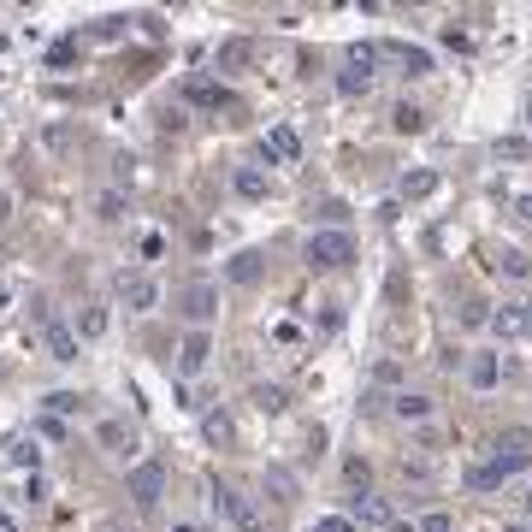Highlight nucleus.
Returning <instances> with one entry per match:
<instances>
[{
	"mask_svg": "<svg viewBox=\"0 0 532 532\" xmlns=\"http://www.w3.org/2000/svg\"><path fill=\"white\" fill-rule=\"evenodd\" d=\"M302 261H308V266H320V272H343V266L355 261V237H349L343 225L308 231V243H302Z\"/></svg>",
	"mask_w": 532,
	"mask_h": 532,
	"instance_id": "f257e3e1",
	"label": "nucleus"
},
{
	"mask_svg": "<svg viewBox=\"0 0 532 532\" xmlns=\"http://www.w3.org/2000/svg\"><path fill=\"white\" fill-rule=\"evenodd\" d=\"M178 314L190 320V332H207V326L219 320V284H207V278L184 284V290H178Z\"/></svg>",
	"mask_w": 532,
	"mask_h": 532,
	"instance_id": "f03ea898",
	"label": "nucleus"
},
{
	"mask_svg": "<svg viewBox=\"0 0 532 532\" xmlns=\"http://www.w3.org/2000/svg\"><path fill=\"white\" fill-rule=\"evenodd\" d=\"M125 497H131L136 509H154L160 497H166V467L160 462H136L125 473Z\"/></svg>",
	"mask_w": 532,
	"mask_h": 532,
	"instance_id": "7ed1b4c3",
	"label": "nucleus"
},
{
	"mask_svg": "<svg viewBox=\"0 0 532 532\" xmlns=\"http://www.w3.org/2000/svg\"><path fill=\"white\" fill-rule=\"evenodd\" d=\"M213 509H219L237 532H261V509H255L237 485H213Z\"/></svg>",
	"mask_w": 532,
	"mask_h": 532,
	"instance_id": "20e7f679",
	"label": "nucleus"
},
{
	"mask_svg": "<svg viewBox=\"0 0 532 532\" xmlns=\"http://www.w3.org/2000/svg\"><path fill=\"white\" fill-rule=\"evenodd\" d=\"M349 521H355V532H391L397 527V509H391V497H379V491H361L355 497V509H349Z\"/></svg>",
	"mask_w": 532,
	"mask_h": 532,
	"instance_id": "39448f33",
	"label": "nucleus"
},
{
	"mask_svg": "<svg viewBox=\"0 0 532 532\" xmlns=\"http://www.w3.org/2000/svg\"><path fill=\"white\" fill-rule=\"evenodd\" d=\"M491 467H497L503 479L527 473V467H532V438H527V432H509V438H497V444H491Z\"/></svg>",
	"mask_w": 532,
	"mask_h": 532,
	"instance_id": "423d86ee",
	"label": "nucleus"
},
{
	"mask_svg": "<svg viewBox=\"0 0 532 532\" xmlns=\"http://www.w3.org/2000/svg\"><path fill=\"white\" fill-rule=\"evenodd\" d=\"M119 302H125L131 314H154V308H160V284H154L148 272H119Z\"/></svg>",
	"mask_w": 532,
	"mask_h": 532,
	"instance_id": "0eeeda50",
	"label": "nucleus"
},
{
	"mask_svg": "<svg viewBox=\"0 0 532 532\" xmlns=\"http://www.w3.org/2000/svg\"><path fill=\"white\" fill-rule=\"evenodd\" d=\"M207 361H213V332H190L184 343H178V379H201L207 373Z\"/></svg>",
	"mask_w": 532,
	"mask_h": 532,
	"instance_id": "6e6552de",
	"label": "nucleus"
},
{
	"mask_svg": "<svg viewBox=\"0 0 532 532\" xmlns=\"http://www.w3.org/2000/svg\"><path fill=\"white\" fill-rule=\"evenodd\" d=\"M95 444L113 456V462H125V467H136V432L125 426V420H101L95 426Z\"/></svg>",
	"mask_w": 532,
	"mask_h": 532,
	"instance_id": "1a4fd4ad",
	"label": "nucleus"
},
{
	"mask_svg": "<svg viewBox=\"0 0 532 532\" xmlns=\"http://www.w3.org/2000/svg\"><path fill=\"white\" fill-rule=\"evenodd\" d=\"M42 349H48V361L71 367V361L83 355V337H77V326H71V320H48V332H42Z\"/></svg>",
	"mask_w": 532,
	"mask_h": 532,
	"instance_id": "9d476101",
	"label": "nucleus"
},
{
	"mask_svg": "<svg viewBox=\"0 0 532 532\" xmlns=\"http://www.w3.org/2000/svg\"><path fill=\"white\" fill-rule=\"evenodd\" d=\"M261 160L266 166H296V160H302V136L290 131V125H272L266 142H261Z\"/></svg>",
	"mask_w": 532,
	"mask_h": 532,
	"instance_id": "9b49d317",
	"label": "nucleus"
},
{
	"mask_svg": "<svg viewBox=\"0 0 532 532\" xmlns=\"http://www.w3.org/2000/svg\"><path fill=\"white\" fill-rule=\"evenodd\" d=\"M491 337H497V343H515V337H532V326H527V308H521V302H503V308H491Z\"/></svg>",
	"mask_w": 532,
	"mask_h": 532,
	"instance_id": "f8f14e48",
	"label": "nucleus"
},
{
	"mask_svg": "<svg viewBox=\"0 0 532 532\" xmlns=\"http://www.w3.org/2000/svg\"><path fill=\"white\" fill-rule=\"evenodd\" d=\"M467 385H473V391H497V385H503V355H491V349L467 355Z\"/></svg>",
	"mask_w": 532,
	"mask_h": 532,
	"instance_id": "ddd939ff",
	"label": "nucleus"
},
{
	"mask_svg": "<svg viewBox=\"0 0 532 532\" xmlns=\"http://www.w3.org/2000/svg\"><path fill=\"white\" fill-rule=\"evenodd\" d=\"M432 408H438V402L426 397V391H397V397H391V414H397L402 426H426Z\"/></svg>",
	"mask_w": 532,
	"mask_h": 532,
	"instance_id": "4468645a",
	"label": "nucleus"
},
{
	"mask_svg": "<svg viewBox=\"0 0 532 532\" xmlns=\"http://www.w3.org/2000/svg\"><path fill=\"white\" fill-rule=\"evenodd\" d=\"M261 272H266V261L255 255V249H243V255H231V261H225V284L249 290V284H261Z\"/></svg>",
	"mask_w": 532,
	"mask_h": 532,
	"instance_id": "2eb2a0df",
	"label": "nucleus"
},
{
	"mask_svg": "<svg viewBox=\"0 0 532 532\" xmlns=\"http://www.w3.org/2000/svg\"><path fill=\"white\" fill-rule=\"evenodd\" d=\"M107 332H113V308H107V302H89V308L77 314V337L95 343V337H107Z\"/></svg>",
	"mask_w": 532,
	"mask_h": 532,
	"instance_id": "dca6fc26",
	"label": "nucleus"
},
{
	"mask_svg": "<svg viewBox=\"0 0 532 532\" xmlns=\"http://www.w3.org/2000/svg\"><path fill=\"white\" fill-rule=\"evenodd\" d=\"M6 462H12V467H30V473H36V467H42V444H36L30 432H18V438H6Z\"/></svg>",
	"mask_w": 532,
	"mask_h": 532,
	"instance_id": "f3484780",
	"label": "nucleus"
},
{
	"mask_svg": "<svg viewBox=\"0 0 532 532\" xmlns=\"http://www.w3.org/2000/svg\"><path fill=\"white\" fill-rule=\"evenodd\" d=\"M397 196H402V201L438 196V172H402V178H397Z\"/></svg>",
	"mask_w": 532,
	"mask_h": 532,
	"instance_id": "a211bd4d",
	"label": "nucleus"
},
{
	"mask_svg": "<svg viewBox=\"0 0 532 532\" xmlns=\"http://www.w3.org/2000/svg\"><path fill=\"white\" fill-rule=\"evenodd\" d=\"M231 190L243 201H266V172L261 166H237V172H231Z\"/></svg>",
	"mask_w": 532,
	"mask_h": 532,
	"instance_id": "6ab92c4d",
	"label": "nucleus"
},
{
	"mask_svg": "<svg viewBox=\"0 0 532 532\" xmlns=\"http://www.w3.org/2000/svg\"><path fill=\"white\" fill-rule=\"evenodd\" d=\"M337 95H349V101H367V95H373V71L343 66V71H337Z\"/></svg>",
	"mask_w": 532,
	"mask_h": 532,
	"instance_id": "aec40b11",
	"label": "nucleus"
},
{
	"mask_svg": "<svg viewBox=\"0 0 532 532\" xmlns=\"http://www.w3.org/2000/svg\"><path fill=\"white\" fill-rule=\"evenodd\" d=\"M255 60V42L249 36H231V42H219V71H243Z\"/></svg>",
	"mask_w": 532,
	"mask_h": 532,
	"instance_id": "412c9836",
	"label": "nucleus"
},
{
	"mask_svg": "<svg viewBox=\"0 0 532 532\" xmlns=\"http://www.w3.org/2000/svg\"><path fill=\"white\" fill-rule=\"evenodd\" d=\"M125 213H131V196H125V190H101V196H95V219H101V225H119Z\"/></svg>",
	"mask_w": 532,
	"mask_h": 532,
	"instance_id": "4be33fe9",
	"label": "nucleus"
},
{
	"mask_svg": "<svg viewBox=\"0 0 532 532\" xmlns=\"http://www.w3.org/2000/svg\"><path fill=\"white\" fill-rule=\"evenodd\" d=\"M184 101H190V107H231V89H225V83H190Z\"/></svg>",
	"mask_w": 532,
	"mask_h": 532,
	"instance_id": "5701e85b",
	"label": "nucleus"
},
{
	"mask_svg": "<svg viewBox=\"0 0 532 532\" xmlns=\"http://www.w3.org/2000/svg\"><path fill=\"white\" fill-rule=\"evenodd\" d=\"M201 432H207V444H231V438H237V426H231L225 408H207V414H201Z\"/></svg>",
	"mask_w": 532,
	"mask_h": 532,
	"instance_id": "b1692460",
	"label": "nucleus"
},
{
	"mask_svg": "<svg viewBox=\"0 0 532 532\" xmlns=\"http://www.w3.org/2000/svg\"><path fill=\"white\" fill-rule=\"evenodd\" d=\"M266 491H272V503H296V473L290 467H266Z\"/></svg>",
	"mask_w": 532,
	"mask_h": 532,
	"instance_id": "393cba45",
	"label": "nucleus"
},
{
	"mask_svg": "<svg viewBox=\"0 0 532 532\" xmlns=\"http://www.w3.org/2000/svg\"><path fill=\"white\" fill-rule=\"evenodd\" d=\"M30 438H36V444H42V438H54V444H66V438H71V426H66V420H60V414H36V420H30Z\"/></svg>",
	"mask_w": 532,
	"mask_h": 532,
	"instance_id": "a878e982",
	"label": "nucleus"
},
{
	"mask_svg": "<svg viewBox=\"0 0 532 532\" xmlns=\"http://www.w3.org/2000/svg\"><path fill=\"white\" fill-rule=\"evenodd\" d=\"M249 397H255V408H261V414H284V408H290V397H284V385H255V391H249Z\"/></svg>",
	"mask_w": 532,
	"mask_h": 532,
	"instance_id": "bb28decb",
	"label": "nucleus"
},
{
	"mask_svg": "<svg viewBox=\"0 0 532 532\" xmlns=\"http://www.w3.org/2000/svg\"><path fill=\"white\" fill-rule=\"evenodd\" d=\"M467 485H473V491H503L509 479H503L491 462H473V467H467Z\"/></svg>",
	"mask_w": 532,
	"mask_h": 532,
	"instance_id": "cd10ccee",
	"label": "nucleus"
},
{
	"mask_svg": "<svg viewBox=\"0 0 532 532\" xmlns=\"http://www.w3.org/2000/svg\"><path fill=\"white\" fill-rule=\"evenodd\" d=\"M391 131H402V136H420V131H426V113H420V107H408V101H402L397 113H391Z\"/></svg>",
	"mask_w": 532,
	"mask_h": 532,
	"instance_id": "c85d7f7f",
	"label": "nucleus"
},
{
	"mask_svg": "<svg viewBox=\"0 0 532 532\" xmlns=\"http://www.w3.org/2000/svg\"><path fill=\"white\" fill-rule=\"evenodd\" d=\"M391 54L408 66V77H426V71H432V54H426V48H391Z\"/></svg>",
	"mask_w": 532,
	"mask_h": 532,
	"instance_id": "c756f323",
	"label": "nucleus"
},
{
	"mask_svg": "<svg viewBox=\"0 0 532 532\" xmlns=\"http://www.w3.org/2000/svg\"><path fill=\"white\" fill-rule=\"evenodd\" d=\"M497 160H532L527 136H497Z\"/></svg>",
	"mask_w": 532,
	"mask_h": 532,
	"instance_id": "7c9ffc66",
	"label": "nucleus"
},
{
	"mask_svg": "<svg viewBox=\"0 0 532 532\" xmlns=\"http://www.w3.org/2000/svg\"><path fill=\"white\" fill-rule=\"evenodd\" d=\"M497 272H503V278H527L532 261L527 255H515V249H503V255H497Z\"/></svg>",
	"mask_w": 532,
	"mask_h": 532,
	"instance_id": "2f4dec72",
	"label": "nucleus"
},
{
	"mask_svg": "<svg viewBox=\"0 0 532 532\" xmlns=\"http://www.w3.org/2000/svg\"><path fill=\"white\" fill-rule=\"evenodd\" d=\"M379 54H385V48H379V42H355V48H349V66L373 71V66H379Z\"/></svg>",
	"mask_w": 532,
	"mask_h": 532,
	"instance_id": "473e14b6",
	"label": "nucleus"
},
{
	"mask_svg": "<svg viewBox=\"0 0 532 532\" xmlns=\"http://www.w3.org/2000/svg\"><path fill=\"white\" fill-rule=\"evenodd\" d=\"M42 408H48V414H60V420H66V414H77V408H83V397H71V391H54V397L42 402Z\"/></svg>",
	"mask_w": 532,
	"mask_h": 532,
	"instance_id": "72a5a7b5",
	"label": "nucleus"
},
{
	"mask_svg": "<svg viewBox=\"0 0 532 532\" xmlns=\"http://www.w3.org/2000/svg\"><path fill=\"white\" fill-rule=\"evenodd\" d=\"M420 532H456V515H450V509H432V515L420 521Z\"/></svg>",
	"mask_w": 532,
	"mask_h": 532,
	"instance_id": "f704fd0d",
	"label": "nucleus"
},
{
	"mask_svg": "<svg viewBox=\"0 0 532 532\" xmlns=\"http://www.w3.org/2000/svg\"><path fill=\"white\" fill-rule=\"evenodd\" d=\"M314 532H355V521H349V515H320Z\"/></svg>",
	"mask_w": 532,
	"mask_h": 532,
	"instance_id": "c9c22d12",
	"label": "nucleus"
},
{
	"mask_svg": "<svg viewBox=\"0 0 532 532\" xmlns=\"http://www.w3.org/2000/svg\"><path fill=\"white\" fill-rule=\"evenodd\" d=\"M42 142H48L54 154H66V148H71V131H66V125H48V136H42Z\"/></svg>",
	"mask_w": 532,
	"mask_h": 532,
	"instance_id": "e433bc0d",
	"label": "nucleus"
},
{
	"mask_svg": "<svg viewBox=\"0 0 532 532\" xmlns=\"http://www.w3.org/2000/svg\"><path fill=\"white\" fill-rule=\"evenodd\" d=\"M402 479H432V462H420V456L408 462V456H402Z\"/></svg>",
	"mask_w": 532,
	"mask_h": 532,
	"instance_id": "4c0bfd02",
	"label": "nucleus"
},
{
	"mask_svg": "<svg viewBox=\"0 0 532 532\" xmlns=\"http://www.w3.org/2000/svg\"><path fill=\"white\" fill-rule=\"evenodd\" d=\"M462 320H467V326H491V308H485V302H467Z\"/></svg>",
	"mask_w": 532,
	"mask_h": 532,
	"instance_id": "58836bf2",
	"label": "nucleus"
},
{
	"mask_svg": "<svg viewBox=\"0 0 532 532\" xmlns=\"http://www.w3.org/2000/svg\"><path fill=\"white\" fill-rule=\"evenodd\" d=\"M190 119H184V107H166V119H160V131H184Z\"/></svg>",
	"mask_w": 532,
	"mask_h": 532,
	"instance_id": "ea45409f",
	"label": "nucleus"
},
{
	"mask_svg": "<svg viewBox=\"0 0 532 532\" xmlns=\"http://www.w3.org/2000/svg\"><path fill=\"white\" fill-rule=\"evenodd\" d=\"M349 485H355V491H367V462H361V456L349 462Z\"/></svg>",
	"mask_w": 532,
	"mask_h": 532,
	"instance_id": "a19ab883",
	"label": "nucleus"
},
{
	"mask_svg": "<svg viewBox=\"0 0 532 532\" xmlns=\"http://www.w3.org/2000/svg\"><path fill=\"white\" fill-rule=\"evenodd\" d=\"M509 207H515V213H521V219H527V225H532V190H521V196L509 201Z\"/></svg>",
	"mask_w": 532,
	"mask_h": 532,
	"instance_id": "79ce46f5",
	"label": "nucleus"
},
{
	"mask_svg": "<svg viewBox=\"0 0 532 532\" xmlns=\"http://www.w3.org/2000/svg\"><path fill=\"white\" fill-rule=\"evenodd\" d=\"M6 308H12V284H0V314H6Z\"/></svg>",
	"mask_w": 532,
	"mask_h": 532,
	"instance_id": "37998d69",
	"label": "nucleus"
},
{
	"mask_svg": "<svg viewBox=\"0 0 532 532\" xmlns=\"http://www.w3.org/2000/svg\"><path fill=\"white\" fill-rule=\"evenodd\" d=\"M0 532H18V521H12V515H6V509H0Z\"/></svg>",
	"mask_w": 532,
	"mask_h": 532,
	"instance_id": "c03bdc74",
	"label": "nucleus"
},
{
	"mask_svg": "<svg viewBox=\"0 0 532 532\" xmlns=\"http://www.w3.org/2000/svg\"><path fill=\"white\" fill-rule=\"evenodd\" d=\"M503 532H532V527H527V521H515V527H503Z\"/></svg>",
	"mask_w": 532,
	"mask_h": 532,
	"instance_id": "a18cd8bd",
	"label": "nucleus"
},
{
	"mask_svg": "<svg viewBox=\"0 0 532 532\" xmlns=\"http://www.w3.org/2000/svg\"><path fill=\"white\" fill-rule=\"evenodd\" d=\"M101 532H142V527H101Z\"/></svg>",
	"mask_w": 532,
	"mask_h": 532,
	"instance_id": "49530a36",
	"label": "nucleus"
},
{
	"mask_svg": "<svg viewBox=\"0 0 532 532\" xmlns=\"http://www.w3.org/2000/svg\"><path fill=\"white\" fill-rule=\"evenodd\" d=\"M172 532H201V527H190V521H184V527H172Z\"/></svg>",
	"mask_w": 532,
	"mask_h": 532,
	"instance_id": "de8ad7c7",
	"label": "nucleus"
},
{
	"mask_svg": "<svg viewBox=\"0 0 532 532\" xmlns=\"http://www.w3.org/2000/svg\"><path fill=\"white\" fill-rule=\"evenodd\" d=\"M527 527H532V491H527Z\"/></svg>",
	"mask_w": 532,
	"mask_h": 532,
	"instance_id": "09e8293b",
	"label": "nucleus"
},
{
	"mask_svg": "<svg viewBox=\"0 0 532 532\" xmlns=\"http://www.w3.org/2000/svg\"><path fill=\"white\" fill-rule=\"evenodd\" d=\"M391 532H420V527H402V521H397V527H391Z\"/></svg>",
	"mask_w": 532,
	"mask_h": 532,
	"instance_id": "8fccbe9b",
	"label": "nucleus"
},
{
	"mask_svg": "<svg viewBox=\"0 0 532 532\" xmlns=\"http://www.w3.org/2000/svg\"><path fill=\"white\" fill-rule=\"evenodd\" d=\"M521 308H527V326H532V302H521Z\"/></svg>",
	"mask_w": 532,
	"mask_h": 532,
	"instance_id": "3c124183",
	"label": "nucleus"
}]
</instances>
